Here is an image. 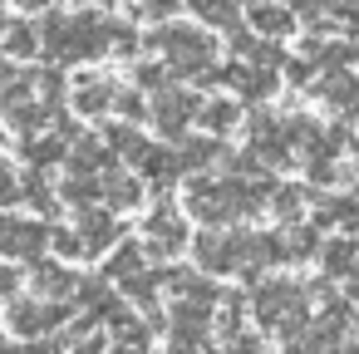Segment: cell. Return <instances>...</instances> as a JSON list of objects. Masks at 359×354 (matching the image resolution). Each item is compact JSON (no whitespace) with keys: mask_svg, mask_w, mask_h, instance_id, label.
I'll return each instance as SVG.
<instances>
[{"mask_svg":"<svg viewBox=\"0 0 359 354\" xmlns=\"http://www.w3.org/2000/svg\"><path fill=\"white\" fill-rule=\"evenodd\" d=\"M256 207H261V192L236 182V177H222V182L192 177L187 182V212L197 222H207V226H226V222H236V217H246Z\"/></svg>","mask_w":359,"mask_h":354,"instance_id":"cell-1","label":"cell"},{"mask_svg":"<svg viewBox=\"0 0 359 354\" xmlns=\"http://www.w3.org/2000/svg\"><path fill=\"white\" fill-rule=\"evenodd\" d=\"M153 50L163 55L168 74H207L217 45L197 30V25H158L153 30Z\"/></svg>","mask_w":359,"mask_h":354,"instance_id":"cell-2","label":"cell"},{"mask_svg":"<svg viewBox=\"0 0 359 354\" xmlns=\"http://www.w3.org/2000/svg\"><path fill=\"white\" fill-rule=\"evenodd\" d=\"M256 320L266 329H280V334H295L305 325V290L290 285V280H266L256 290Z\"/></svg>","mask_w":359,"mask_h":354,"instance_id":"cell-3","label":"cell"},{"mask_svg":"<svg viewBox=\"0 0 359 354\" xmlns=\"http://www.w3.org/2000/svg\"><path fill=\"white\" fill-rule=\"evenodd\" d=\"M143 231H148L143 256H163V261H168V256H177V251L192 241V236H187V222H182V212H172V202H163V207L148 217V226H143Z\"/></svg>","mask_w":359,"mask_h":354,"instance_id":"cell-4","label":"cell"},{"mask_svg":"<svg viewBox=\"0 0 359 354\" xmlns=\"http://www.w3.org/2000/svg\"><path fill=\"white\" fill-rule=\"evenodd\" d=\"M153 118H158V128H163V133L182 138V133H187V123L197 118V99H192L187 89H158V99H153Z\"/></svg>","mask_w":359,"mask_h":354,"instance_id":"cell-5","label":"cell"},{"mask_svg":"<svg viewBox=\"0 0 359 354\" xmlns=\"http://www.w3.org/2000/svg\"><path fill=\"white\" fill-rule=\"evenodd\" d=\"M192 251H197V266H202V271H212V275L236 271V241H231V236H222V231H217V236H212V231H207V236H197V241H192Z\"/></svg>","mask_w":359,"mask_h":354,"instance_id":"cell-6","label":"cell"},{"mask_svg":"<svg viewBox=\"0 0 359 354\" xmlns=\"http://www.w3.org/2000/svg\"><path fill=\"white\" fill-rule=\"evenodd\" d=\"M74 236H79L84 256H99V251H109V246H114V236H118V222H114L109 212H84Z\"/></svg>","mask_w":359,"mask_h":354,"instance_id":"cell-7","label":"cell"},{"mask_svg":"<svg viewBox=\"0 0 359 354\" xmlns=\"http://www.w3.org/2000/svg\"><path fill=\"white\" fill-rule=\"evenodd\" d=\"M251 30L261 40H276V35H290L295 20H290V6H271V0H256L251 6Z\"/></svg>","mask_w":359,"mask_h":354,"instance_id":"cell-8","label":"cell"},{"mask_svg":"<svg viewBox=\"0 0 359 354\" xmlns=\"http://www.w3.org/2000/svg\"><path fill=\"white\" fill-rule=\"evenodd\" d=\"M320 261H325V275H359V241L354 236H334L320 251Z\"/></svg>","mask_w":359,"mask_h":354,"instance_id":"cell-9","label":"cell"},{"mask_svg":"<svg viewBox=\"0 0 359 354\" xmlns=\"http://www.w3.org/2000/svg\"><path fill=\"white\" fill-rule=\"evenodd\" d=\"M138 168L153 177V187H172V182L182 177V163H177V153H168V148H148V153L138 158Z\"/></svg>","mask_w":359,"mask_h":354,"instance_id":"cell-10","label":"cell"},{"mask_svg":"<svg viewBox=\"0 0 359 354\" xmlns=\"http://www.w3.org/2000/svg\"><path fill=\"white\" fill-rule=\"evenodd\" d=\"M320 94H325V104H330L334 114H359V79L330 74V79L320 84Z\"/></svg>","mask_w":359,"mask_h":354,"instance_id":"cell-11","label":"cell"},{"mask_svg":"<svg viewBox=\"0 0 359 354\" xmlns=\"http://www.w3.org/2000/svg\"><path fill=\"white\" fill-rule=\"evenodd\" d=\"M197 118L207 133H231L241 123V109H236V99H212V104H197Z\"/></svg>","mask_w":359,"mask_h":354,"instance_id":"cell-12","label":"cell"},{"mask_svg":"<svg viewBox=\"0 0 359 354\" xmlns=\"http://www.w3.org/2000/svg\"><path fill=\"white\" fill-rule=\"evenodd\" d=\"M226 148L217 143V138H182V148H177V163H182V172H202L207 163H217Z\"/></svg>","mask_w":359,"mask_h":354,"instance_id":"cell-13","label":"cell"},{"mask_svg":"<svg viewBox=\"0 0 359 354\" xmlns=\"http://www.w3.org/2000/svg\"><path fill=\"white\" fill-rule=\"evenodd\" d=\"M65 320V310H50V305H15L11 310V325L20 329V334H40V329H50V325H60Z\"/></svg>","mask_w":359,"mask_h":354,"instance_id":"cell-14","label":"cell"},{"mask_svg":"<svg viewBox=\"0 0 359 354\" xmlns=\"http://www.w3.org/2000/svg\"><path fill=\"white\" fill-rule=\"evenodd\" d=\"M276 251H280V261H310V256L320 251V236H315L310 226H295V231L276 236Z\"/></svg>","mask_w":359,"mask_h":354,"instance_id":"cell-15","label":"cell"},{"mask_svg":"<svg viewBox=\"0 0 359 354\" xmlns=\"http://www.w3.org/2000/svg\"><path fill=\"white\" fill-rule=\"evenodd\" d=\"M187 6H192L197 20H207V25H217V30L236 25V0H187Z\"/></svg>","mask_w":359,"mask_h":354,"instance_id":"cell-16","label":"cell"},{"mask_svg":"<svg viewBox=\"0 0 359 354\" xmlns=\"http://www.w3.org/2000/svg\"><path fill=\"white\" fill-rule=\"evenodd\" d=\"M114 94H118V89H114L109 79H84V84H79V109H84V114H104V109H114Z\"/></svg>","mask_w":359,"mask_h":354,"instance_id":"cell-17","label":"cell"},{"mask_svg":"<svg viewBox=\"0 0 359 354\" xmlns=\"http://www.w3.org/2000/svg\"><path fill=\"white\" fill-rule=\"evenodd\" d=\"M99 192H109V202H114V207H133V202L143 197V182H138V177H128V172H109Z\"/></svg>","mask_w":359,"mask_h":354,"instance_id":"cell-18","label":"cell"},{"mask_svg":"<svg viewBox=\"0 0 359 354\" xmlns=\"http://www.w3.org/2000/svg\"><path fill=\"white\" fill-rule=\"evenodd\" d=\"M45 246V231L40 226H6V251L11 256H35Z\"/></svg>","mask_w":359,"mask_h":354,"instance_id":"cell-19","label":"cell"},{"mask_svg":"<svg viewBox=\"0 0 359 354\" xmlns=\"http://www.w3.org/2000/svg\"><path fill=\"white\" fill-rule=\"evenodd\" d=\"M109 143H114V148H118V153H123L128 163H138V158L148 153V143H143V138H138V133H133L128 123H118V128H109Z\"/></svg>","mask_w":359,"mask_h":354,"instance_id":"cell-20","label":"cell"},{"mask_svg":"<svg viewBox=\"0 0 359 354\" xmlns=\"http://www.w3.org/2000/svg\"><path fill=\"white\" fill-rule=\"evenodd\" d=\"M143 271V246H123L114 261H109V275L114 280H128V275H138Z\"/></svg>","mask_w":359,"mask_h":354,"instance_id":"cell-21","label":"cell"},{"mask_svg":"<svg viewBox=\"0 0 359 354\" xmlns=\"http://www.w3.org/2000/svg\"><path fill=\"white\" fill-rule=\"evenodd\" d=\"M305 207V187H276V212L280 217H300Z\"/></svg>","mask_w":359,"mask_h":354,"instance_id":"cell-22","label":"cell"},{"mask_svg":"<svg viewBox=\"0 0 359 354\" xmlns=\"http://www.w3.org/2000/svg\"><path fill=\"white\" fill-rule=\"evenodd\" d=\"M40 285H45L50 295H69V290H74V275H69V271H50V266H45V271H40Z\"/></svg>","mask_w":359,"mask_h":354,"instance_id":"cell-23","label":"cell"},{"mask_svg":"<svg viewBox=\"0 0 359 354\" xmlns=\"http://www.w3.org/2000/svg\"><path fill=\"white\" fill-rule=\"evenodd\" d=\"M65 192H69V202H79V207H89V202L99 197V182H89V177H74V182H69Z\"/></svg>","mask_w":359,"mask_h":354,"instance_id":"cell-24","label":"cell"},{"mask_svg":"<svg viewBox=\"0 0 359 354\" xmlns=\"http://www.w3.org/2000/svg\"><path fill=\"white\" fill-rule=\"evenodd\" d=\"M177 6H182V0H148V6H143V15H148V20H168Z\"/></svg>","mask_w":359,"mask_h":354,"instance_id":"cell-25","label":"cell"},{"mask_svg":"<svg viewBox=\"0 0 359 354\" xmlns=\"http://www.w3.org/2000/svg\"><path fill=\"white\" fill-rule=\"evenodd\" d=\"M55 246H60L65 256H84V246H79V236H74V231H55Z\"/></svg>","mask_w":359,"mask_h":354,"instance_id":"cell-26","label":"cell"},{"mask_svg":"<svg viewBox=\"0 0 359 354\" xmlns=\"http://www.w3.org/2000/svg\"><path fill=\"white\" fill-rule=\"evenodd\" d=\"M285 74H290V84H305V79H310V64L295 60V64H285Z\"/></svg>","mask_w":359,"mask_h":354,"instance_id":"cell-27","label":"cell"},{"mask_svg":"<svg viewBox=\"0 0 359 354\" xmlns=\"http://www.w3.org/2000/svg\"><path fill=\"white\" fill-rule=\"evenodd\" d=\"M315 6H330V11H344V6H354V0H315Z\"/></svg>","mask_w":359,"mask_h":354,"instance_id":"cell-28","label":"cell"},{"mask_svg":"<svg viewBox=\"0 0 359 354\" xmlns=\"http://www.w3.org/2000/svg\"><path fill=\"white\" fill-rule=\"evenodd\" d=\"M114 354H143V349H133V344H118V349H114Z\"/></svg>","mask_w":359,"mask_h":354,"instance_id":"cell-29","label":"cell"},{"mask_svg":"<svg viewBox=\"0 0 359 354\" xmlns=\"http://www.w3.org/2000/svg\"><path fill=\"white\" fill-rule=\"evenodd\" d=\"M6 290H11V275H6V271H0V295H6Z\"/></svg>","mask_w":359,"mask_h":354,"instance_id":"cell-30","label":"cell"},{"mask_svg":"<svg viewBox=\"0 0 359 354\" xmlns=\"http://www.w3.org/2000/svg\"><path fill=\"white\" fill-rule=\"evenodd\" d=\"M30 354H55V349H50V344H35V349H30Z\"/></svg>","mask_w":359,"mask_h":354,"instance_id":"cell-31","label":"cell"},{"mask_svg":"<svg viewBox=\"0 0 359 354\" xmlns=\"http://www.w3.org/2000/svg\"><path fill=\"white\" fill-rule=\"evenodd\" d=\"M168 354H192V349H182V344H177V349H168Z\"/></svg>","mask_w":359,"mask_h":354,"instance_id":"cell-32","label":"cell"}]
</instances>
